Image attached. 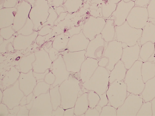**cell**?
I'll list each match as a JSON object with an SVG mask.
<instances>
[{
    "label": "cell",
    "instance_id": "obj_12",
    "mask_svg": "<svg viewBox=\"0 0 155 116\" xmlns=\"http://www.w3.org/2000/svg\"><path fill=\"white\" fill-rule=\"evenodd\" d=\"M88 93V92H85L78 98L74 105L75 115H81L84 114L88 109L89 106Z\"/></svg>",
    "mask_w": 155,
    "mask_h": 116
},
{
    "label": "cell",
    "instance_id": "obj_23",
    "mask_svg": "<svg viewBox=\"0 0 155 116\" xmlns=\"http://www.w3.org/2000/svg\"><path fill=\"white\" fill-rule=\"evenodd\" d=\"M84 0H83V1Z\"/></svg>",
    "mask_w": 155,
    "mask_h": 116
},
{
    "label": "cell",
    "instance_id": "obj_15",
    "mask_svg": "<svg viewBox=\"0 0 155 116\" xmlns=\"http://www.w3.org/2000/svg\"><path fill=\"white\" fill-rule=\"evenodd\" d=\"M87 98L90 108H94L97 105L100 99V96L96 92L92 90L88 92Z\"/></svg>",
    "mask_w": 155,
    "mask_h": 116
},
{
    "label": "cell",
    "instance_id": "obj_11",
    "mask_svg": "<svg viewBox=\"0 0 155 116\" xmlns=\"http://www.w3.org/2000/svg\"><path fill=\"white\" fill-rule=\"evenodd\" d=\"M101 34L102 38L106 42L114 40L115 36V26L113 20L107 19Z\"/></svg>",
    "mask_w": 155,
    "mask_h": 116
},
{
    "label": "cell",
    "instance_id": "obj_20",
    "mask_svg": "<svg viewBox=\"0 0 155 116\" xmlns=\"http://www.w3.org/2000/svg\"><path fill=\"white\" fill-rule=\"evenodd\" d=\"M100 113L95 107L94 108H89L85 113V116H99Z\"/></svg>",
    "mask_w": 155,
    "mask_h": 116
},
{
    "label": "cell",
    "instance_id": "obj_10",
    "mask_svg": "<svg viewBox=\"0 0 155 116\" xmlns=\"http://www.w3.org/2000/svg\"><path fill=\"white\" fill-rule=\"evenodd\" d=\"M126 70L123 62L119 60L115 65L113 69L110 72L109 83L111 84L116 80L121 81L125 77Z\"/></svg>",
    "mask_w": 155,
    "mask_h": 116
},
{
    "label": "cell",
    "instance_id": "obj_8",
    "mask_svg": "<svg viewBox=\"0 0 155 116\" xmlns=\"http://www.w3.org/2000/svg\"><path fill=\"white\" fill-rule=\"evenodd\" d=\"M98 60L90 57L86 58L80 69V79L83 83L88 81L98 67Z\"/></svg>",
    "mask_w": 155,
    "mask_h": 116
},
{
    "label": "cell",
    "instance_id": "obj_21",
    "mask_svg": "<svg viewBox=\"0 0 155 116\" xmlns=\"http://www.w3.org/2000/svg\"><path fill=\"white\" fill-rule=\"evenodd\" d=\"M109 62V59L107 57L103 56L98 60V65L99 66L105 67L108 65Z\"/></svg>",
    "mask_w": 155,
    "mask_h": 116
},
{
    "label": "cell",
    "instance_id": "obj_17",
    "mask_svg": "<svg viewBox=\"0 0 155 116\" xmlns=\"http://www.w3.org/2000/svg\"><path fill=\"white\" fill-rule=\"evenodd\" d=\"M102 107L100 116H116L117 111L115 108L110 104H107Z\"/></svg>",
    "mask_w": 155,
    "mask_h": 116
},
{
    "label": "cell",
    "instance_id": "obj_19",
    "mask_svg": "<svg viewBox=\"0 0 155 116\" xmlns=\"http://www.w3.org/2000/svg\"><path fill=\"white\" fill-rule=\"evenodd\" d=\"M100 99L97 105L102 108L104 106L107 105L108 103V99L106 92L100 96Z\"/></svg>",
    "mask_w": 155,
    "mask_h": 116
},
{
    "label": "cell",
    "instance_id": "obj_1",
    "mask_svg": "<svg viewBox=\"0 0 155 116\" xmlns=\"http://www.w3.org/2000/svg\"><path fill=\"white\" fill-rule=\"evenodd\" d=\"M110 73L106 68L99 66L90 79L82 83V85L86 89L93 91L100 96L108 89Z\"/></svg>",
    "mask_w": 155,
    "mask_h": 116
},
{
    "label": "cell",
    "instance_id": "obj_14",
    "mask_svg": "<svg viewBox=\"0 0 155 116\" xmlns=\"http://www.w3.org/2000/svg\"><path fill=\"white\" fill-rule=\"evenodd\" d=\"M83 0H66L64 4L66 11L69 13L77 12L83 6Z\"/></svg>",
    "mask_w": 155,
    "mask_h": 116
},
{
    "label": "cell",
    "instance_id": "obj_6",
    "mask_svg": "<svg viewBox=\"0 0 155 116\" xmlns=\"http://www.w3.org/2000/svg\"><path fill=\"white\" fill-rule=\"evenodd\" d=\"M86 50L70 52L64 55L65 60L68 71L76 73L80 70L81 65L85 59Z\"/></svg>",
    "mask_w": 155,
    "mask_h": 116
},
{
    "label": "cell",
    "instance_id": "obj_7",
    "mask_svg": "<svg viewBox=\"0 0 155 116\" xmlns=\"http://www.w3.org/2000/svg\"><path fill=\"white\" fill-rule=\"evenodd\" d=\"M130 3L125 2L123 0L119 2L115 11L108 19L113 20L115 26L122 24L126 20L130 9Z\"/></svg>",
    "mask_w": 155,
    "mask_h": 116
},
{
    "label": "cell",
    "instance_id": "obj_9",
    "mask_svg": "<svg viewBox=\"0 0 155 116\" xmlns=\"http://www.w3.org/2000/svg\"><path fill=\"white\" fill-rule=\"evenodd\" d=\"M90 41L82 30L79 34L73 35L69 39L67 44L68 49L71 52L86 50Z\"/></svg>",
    "mask_w": 155,
    "mask_h": 116
},
{
    "label": "cell",
    "instance_id": "obj_5",
    "mask_svg": "<svg viewBox=\"0 0 155 116\" xmlns=\"http://www.w3.org/2000/svg\"><path fill=\"white\" fill-rule=\"evenodd\" d=\"M108 43L104 41L100 34L90 40L86 50V58L90 57L98 60L103 56Z\"/></svg>",
    "mask_w": 155,
    "mask_h": 116
},
{
    "label": "cell",
    "instance_id": "obj_18",
    "mask_svg": "<svg viewBox=\"0 0 155 116\" xmlns=\"http://www.w3.org/2000/svg\"><path fill=\"white\" fill-rule=\"evenodd\" d=\"M83 24L73 26L68 30V32L71 37L73 35L79 34L82 30Z\"/></svg>",
    "mask_w": 155,
    "mask_h": 116
},
{
    "label": "cell",
    "instance_id": "obj_16",
    "mask_svg": "<svg viewBox=\"0 0 155 116\" xmlns=\"http://www.w3.org/2000/svg\"><path fill=\"white\" fill-rule=\"evenodd\" d=\"M90 15L95 17H103L102 12V4L92 3L89 7Z\"/></svg>",
    "mask_w": 155,
    "mask_h": 116
},
{
    "label": "cell",
    "instance_id": "obj_2",
    "mask_svg": "<svg viewBox=\"0 0 155 116\" xmlns=\"http://www.w3.org/2000/svg\"><path fill=\"white\" fill-rule=\"evenodd\" d=\"M109 104L115 108L123 104L126 96V84L121 81L116 80L111 84L106 92Z\"/></svg>",
    "mask_w": 155,
    "mask_h": 116
},
{
    "label": "cell",
    "instance_id": "obj_22",
    "mask_svg": "<svg viewBox=\"0 0 155 116\" xmlns=\"http://www.w3.org/2000/svg\"><path fill=\"white\" fill-rule=\"evenodd\" d=\"M74 114V108H71L67 110L65 113V115L72 116Z\"/></svg>",
    "mask_w": 155,
    "mask_h": 116
},
{
    "label": "cell",
    "instance_id": "obj_3",
    "mask_svg": "<svg viewBox=\"0 0 155 116\" xmlns=\"http://www.w3.org/2000/svg\"><path fill=\"white\" fill-rule=\"evenodd\" d=\"M103 17H95L89 15L82 25V32L90 40L101 34L106 22Z\"/></svg>",
    "mask_w": 155,
    "mask_h": 116
},
{
    "label": "cell",
    "instance_id": "obj_4",
    "mask_svg": "<svg viewBox=\"0 0 155 116\" xmlns=\"http://www.w3.org/2000/svg\"><path fill=\"white\" fill-rule=\"evenodd\" d=\"M122 43L114 40L108 43L104 52L103 56L107 57L109 63L105 67L110 72L115 65L121 58L123 51Z\"/></svg>",
    "mask_w": 155,
    "mask_h": 116
},
{
    "label": "cell",
    "instance_id": "obj_13",
    "mask_svg": "<svg viewBox=\"0 0 155 116\" xmlns=\"http://www.w3.org/2000/svg\"><path fill=\"white\" fill-rule=\"evenodd\" d=\"M117 4L114 3L109 0L103 1L102 3V12L103 17L108 18L115 11Z\"/></svg>",
    "mask_w": 155,
    "mask_h": 116
}]
</instances>
